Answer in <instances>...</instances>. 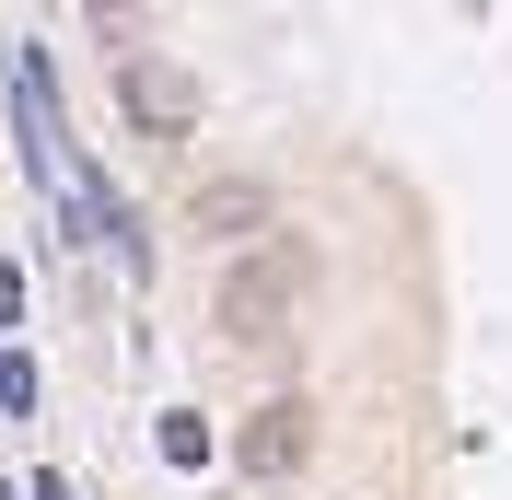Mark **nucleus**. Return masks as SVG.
<instances>
[{
    "mask_svg": "<svg viewBox=\"0 0 512 500\" xmlns=\"http://www.w3.org/2000/svg\"><path fill=\"white\" fill-rule=\"evenodd\" d=\"M94 24H105V35H128V24H140V0H94Z\"/></svg>",
    "mask_w": 512,
    "mask_h": 500,
    "instance_id": "obj_7",
    "label": "nucleus"
},
{
    "mask_svg": "<svg viewBox=\"0 0 512 500\" xmlns=\"http://www.w3.org/2000/svg\"><path fill=\"white\" fill-rule=\"evenodd\" d=\"M303 454H315V407H303V396L256 407L245 431H233V466H245V477H291V466H303Z\"/></svg>",
    "mask_w": 512,
    "mask_h": 500,
    "instance_id": "obj_3",
    "label": "nucleus"
},
{
    "mask_svg": "<svg viewBox=\"0 0 512 500\" xmlns=\"http://www.w3.org/2000/svg\"><path fill=\"white\" fill-rule=\"evenodd\" d=\"M12 314H24V268H0V326H12Z\"/></svg>",
    "mask_w": 512,
    "mask_h": 500,
    "instance_id": "obj_8",
    "label": "nucleus"
},
{
    "mask_svg": "<svg viewBox=\"0 0 512 500\" xmlns=\"http://www.w3.org/2000/svg\"><path fill=\"white\" fill-rule=\"evenodd\" d=\"M117 105H128V128H152V140H187L198 128V82L163 70V59H128L117 70Z\"/></svg>",
    "mask_w": 512,
    "mask_h": 500,
    "instance_id": "obj_2",
    "label": "nucleus"
},
{
    "mask_svg": "<svg viewBox=\"0 0 512 500\" xmlns=\"http://www.w3.org/2000/svg\"><path fill=\"white\" fill-rule=\"evenodd\" d=\"M291 291H303V245H268L256 268L222 280V326H233V338H280V326H291Z\"/></svg>",
    "mask_w": 512,
    "mask_h": 500,
    "instance_id": "obj_1",
    "label": "nucleus"
},
{
    "mask_svg": "<svg viewBox=\"0 0 512 500\" xmlns=\"http://www.w3.org/2000/svg\"><path fill=\"white\" fill-rule=\"evenodd\" d=\"M163 466H210V431H198L187 407H175V419H163Z\"/></svg>",
    "mask_w": 512,
    "mask_h": 500,
    "instance_id": "obj_5",
    "label": "nucleus"
},
{
    "mask_svg": "<svg viewBox=\"0 0 512 500\" xmlns=\"http://www.w3.org/2000/svg\"><path fill=\"white\" fill-rule=\"evenodd\" d=\"M187 221L210 233V245H233V233H256V221H268V187H256V175H210V187L187 198Z\"/></svg>",
    "mask_w": 512,
    "mask_h": 500,
    "instance_id": "obj_4",
    "label": "nucleus"
},
{
    "mask_svg": "<svg viewBox=\"0 0 512 500\" xmlns=\"http://www.w3.org/2000/svg\"><path fill=\"white\" fill-rule=\"evenodd\" d=\"M0 407H12V419L35 407V361H0Z\"/></svg>",
    "mask_w": 512,
    "mask_h": 500,
    "instance_id": "obj_6",
    "label": "nucleus"
},
{
    "mask_svg": "<svg viewBox=\"0 0 512 500\" xmlns=\"http://www.w3.org/2000/svg\"><path fill=\"white\" fill-rule=\"evenodd\" d=\"M24 500H70V477H35V489H24Z\"/></svg>",
    "mask_w": 512,
    "mask_h": 500,
    "instance_id": "obj_9",
    "label": "nucleus"
}]
</instances>
